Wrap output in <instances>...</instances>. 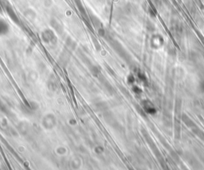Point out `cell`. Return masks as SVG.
I'll use <instances>...</instances> for the list:
<instances>
[{
    "mask_svg": "<svg viewBox=\"0 0 204 170\" xmlns=\"http://www.w3.org/2000/svg\"><path fill=\"white\" fill-rule=\"evenodd\" d=\"M201 87H202V88H203V90L204 91V81L202 83V84H201Z\"/></svg>",
    "mask_w": 204,
    "mask_h": 170,
    "instance_id": "1",
    "label": "cell"
}]
</instances>
